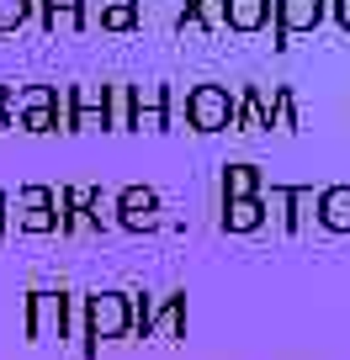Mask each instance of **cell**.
<instances>
[{
	"label": "cell",
	"instance_id": "cell-8",
	"mask_svg": "<svg viewBox=\"0 0 350 360\" xmlns=\"http://www.w3.org/2000/svg\"><path fill=\"white\" fill-rule=\"evenodd\" d=\"M324 22V0H276V32H318Z\"/></svg>",
	"mask_w": 350,
	"mask_h": 360
},
{
	"label": "cell",
	"instance_id": "cell-15",
	"mask_svg": "<svg viewBox=\"0 0 350 360\" xmlns=\"http://www.w3.org/2000/svg\"><path fill=\"white\" fill-rule=\"evenodd\" d=\"M265 191V180H260L255 165H223V202H234V196H260Z\"/></svg>",
	"mask_w": 350,
	"mask_h": 360
},
{
	"label": "cell",
	"instance_id": "cell-21",
	"mask_svg": "<svg viewBox=\"0 0 350 360\" xmlns=\"http://www.w3.org/2000/svg\"><path fill=\"white\" fill-rule=\"evenodd\" d=\"M271 127H282V133H297V101L292 90L276 85V106H271Z\"/></svg>",
	"mask_w": 350,
	"mask_h": 360
},
{
	"label": "cell",
	"instance_id": "cell-10",
	"mask_svg": "<svg viewBox=\"0 0 350 360\" xmlns=\"http://www.w3.org/2000/svg\"><path fill=\"white\" fill-rule=\"evenodd\" d=\"M32 11H43L48 32H80L85 27V0H32Z\"/></svg>",
	"mask_w": 350,
	"mask_h": 360
},
{
	"label": "cell",
	"instance_id": "cell-13",
	"mask_svg": "<svg viewBox=\"0 0 350 360\" xmlns=\"http://www.w3.org/2000/svg\"><path fill=\"white\" fill-rule=\"evenodd\" d=\"M318 217V191L313 186H287V233H303Z\"/></svg>",
	"mask_w": 350,
	"mask_h": 360
},
{
	"label": "cell",
	"instance_id": "cell-27",
	"mask_svg": "<svg viewBox=\"0 0 350 360\" xmlns=\"http://www.w3.org/2000/svg\"><path fill=\"white\" fill-rule=\"evenodd\" d=\"M0 112H11V85H0Z\"/></svg>",
	"mask_w": 350,
	"mask_h": 360
},
{
	"label": "cell",
	"instance_id": "cell-22",
	"mask_svg": "<svg viewBox=\"0 0 350 360\" xmlns=\"http://www.w3.org/2000/svg\"><path fill=\"white\" fill-rule=\"evenodd\" d=\"M27 16H32V0H0V32H16Z\"/></svg>",
	"mask_w": 350,
	"mask_h": 360
},
{
	"label": "cell",
	"instance_id": "cell-17",
	"mask_svg": "<svg viewBox=\"0 0 350 360\" xmlns=\"http://www.w3.org/2000/svg\"><path fill=\"white\" fill-rule=\"evenodd\" d=\"M181 27H192V32H223V0H192L181 11Z\"/></svg>",
	"mask_w": 350,
	"mask_h": 360
},
{
	"label": "cell",
	"instance_id": "cell-4",
	"mask_svg": "<svg viewBox=\"0 0 350 360\" xmlns=\"http://www.w3.org/2000/svg\"><path fill=\"white\" fill-rule=\"evenodd\" d=\"M112 202H117V228H127V233H154L159 228V196L149 186H123Z\"/></svg>",
	"mask_w": 350,
	"mask_h": 360
},
{
	"label": "cell",
	"instance_id": "cell-28",
	"mask_svg": "<svg viewBox=\"0 0 350 360\" xmlns=\"http://www.w3.org/2000/svg\"><path fill=\"white\" fill-rule=\"evenodd\" d=\"M6 127H11V112H0V133H6Z\"/></svg>",
	"mask_w": 350,
	"mask_h": 360
},
{
	"label": "cell",
	"instance_id": "cell-3",
	"mask_svg": "<svg viewBox=\"0 0 350 360\" xmlns=\"http://www.w3.org/2000/svg\"><path fill=\"white\" fill-rule=\"evenodd\" d=\"M27 339L32 345L64 339V292H54V286H32L27 292Z\"/></svg>",
	"mask_w": 350,
	"mask_h": 360
},
{
	"label": "cell",
	"instance_id": "cell-11",
	"mask_svg": "<svg viewBox=\"0 0 350 360\" xmlns=\"http://www.w3.org/2000/svg\"><path fill=\"white\" fill-rule=\"evenodd\" d=\"M260 228H265L260 196H234V202H223V233H260Z\"/></svg>",
	"mask_w": 350,
	"mask_h": 360
},
{
	"label": "cell",
	"instance_id": "cell-25",
	"mask_svg": "<svg viewBox=\"0 0 350 360\" xmlns=\"http://www.w3.org/2000/svg\"><path fill=\"white\" fill-rule=\"evenodd\" d=\"M48 202H54L48 186H22V196H16V207H48Z\"/></svg>",
	"mask_w": 350,
	"mask_h": 360
},
{
	"label": "cell",
	"instance_id": "cell-24",
	"mask_svg": "<svg viewBox=\"0 0 350 360\" xmlns=\"http://www.w3.org/2000/svg\"><path fill=\"white\" fill-rule=\"evenodd\" d=\"M165 122H170V112H133L127 127H138V133H165Z\"/></svg>",
	"mask_w": 350,
	"mask_h": 360
},
{
	"label": "cell",
	"instance_id": "cell-6",
	"mask_svg": "<svg viewBox=\"0 0 350 360\" xmlns=\"http://www.w3.org/2000/svg\"><path fill=\"white\" fill-rule=\"evenodd\" d=\"M271 106H276V85H249V96L234 106V133H260V127H271Z\"/></svg>",
	"mask_w": 350,
	"mask_h": 360
},
{
	"label": "cell",
	"instance_id": "cell-29",
	"mask_svg": "<svg viewBox=\"0 0 350 360\" xmlns=\"http://www.w3.org/2000/svg\"><path fill=\"white\" fill-rule=\"evenodd\" d=\"M0 228H6V196H0Z\"/></svg>",
	"mask_w": 350,
	"mask_h": 360
},
{
	"label": "cell",
	"instance_id": "cell-23",
	"mask_svg": "<svg viewBox=\"0 0 350 360\" xmlns=\"http://www.w3.org/2000/svg\"><path fill=\"white\" fill-rule=\"evenodd\" d=\"M16 122H22L27 133H58V117L54 112H22Z\"/></svg>",
	"mask_w": 350,
	"mask_h": 360
},
{
	"label": "cell",
	"instance_id": "cell-18",
	"mask_svg": "<svg viewBox=\"0 0 350 360\" xmlns=\"http://www.w3.org/2000/svg\"><path fill=\"white\" fill-rule=\"evenodd\" d=\"M16 228L22 233H58V202H48V207H16Z\"/></svg>",
	"mask_w": 350,
	"mask_h": 360
},
{
	"label": "cell",
	"instance_id": "cell-16",
	"mask_svg": "<svg viewBox=\"0 0 350 360\" xmlns=\"http://www.w3.org/2000/svg\"><path fill=\"white\" fill-rule=\"evenodd\" d=\"M101 117H106V127H112V133H127V122H133V90H127V85H106Z\"/></svg>",
	"mask_w": 350,
	"mask_h": 360
},
{
	"label": "cell",
	"instance_id": "cell-7",
	"mask_svg": "<svg viewBox=\"0 0 350 360\" xmlns=\"http://www.w3.org/2000/svg\"><path fill=\"white\" fill-rule=\"evenodd\" d=\"M276 0H223V32H260L271 27Z\"/></svg>",
	"mask_w": 350,
	"mask_h": 360
},
{
	"label": "cell",
	"instance_id": "cell-20",
	"mask_svg": "<svg viewBox=\"0 0 350 360\" xmlns=\"http://www.w3.org/2000/svg\"><path fill=\"white\" fill-rule=\"evenodd\" d=\"M149 318H154V302L144 292H127V334L149 339Z\"/></svg>",
	"mask_w": 350,
	"mask_h": 360
},
{
	"label": "cell",
	"instance_id": "cell-5",
	"mask_svg": "<svg viewBox=\"0 0 350 360\" xmlns=\"http://www.w3.org/2000/svg\"><path fill=\"white\" fill-rule=\"evenodd\" d=\"M101 101H106V85H69V133H101L106 127Z\"/></svg>",
	"mask_w": 350,
	"mask_h": 360
},
{
	"label": "cell",
	"instance_id": "cell-2",
	"mask_svg": "<svg viewBox=\"0 0 350 360\" xmlns=\"http://www.w3.org/2000/svg\"><path fill=\"white\" fill-rule=\"evenodd\" d=\"M234 90L228 85H196L186 90V122L192 133H234Z\"/></svg>",
	"mask_w": 350,
	"mask_h": 360
},
{
	"label": "cell",
	"instance_id": "cell-1",
	"mask_svg": "<svg viewBox=\"0 0 350 360\" xmlns=\"http://www.w3.org/2000/svg\"><path fill=\"white\" fill-rule=\"evenodd\" d=\"M106 339H127V292H91L85 297V349L80 355L96 360Z\"/></svg>",
	"mask_w": 350,
	"mask_h": 360
},
{
	"label": "cell",
	"instance_id": "cell-19",
	"mask_svg": "<svg viewBox=\"0 0 350 360\" xmlns=\"http://www.w3.org/2000/svg\"><path fill=\"white\" fill-rule=\"evenodd\" d=\"M133 90V112H170V85L149 79V85H127Z\"/></svg>",
	"mask_w": 350,
	"mask_h": 360
},
{
	"label": "cell",
	"instance_id": "cell-12",
	"mask_svg": "<svg viewBox=\"0 0 350 360\" xmlns=\"http://www.w3.org/2000/svg\"><path fill=\"white\" fill-rule=\"evenodd\" d=\"M318 223H324L329 233H350V186L318 191Z\"/></svg>",
	"mask_w": 350,
	"mask_h": 360
},
{
	"label": "cell",
	"instance_id": "cell-9",
	"mask_svg": "<svg viewBox=\"0 0 350 360\" xmlns=\"http://www.w3.org/2000/svg\"><path fill=\"white\" fill-rule=\"evenodd\" d=\"M149 339H165V345L186 339V292L165 297V302L154 307V318H149Z\"/></svg>",
	"mask_w": 350,
	"mask_h": 360
},
{
	"label": "cell",
	"instance_id": "cell-14",
	"mask_svg": "<svg viewBox=\"0 0 350 360\" xmlns=\"http://www.w3.org/2000/svg\"><path fill=\"white\" fill-rule=\"evenodd\" d=\"M96 16H101V32H133L138 27V0H96Z\"/></svg>",
	"mask_w": 350,
	"mask_h": 360
},
{
	"label": "cell",
	"instance_id": "cell-26",
	"mask_svg": "<svg viewBox=\"0 0 350 360\" xmlns=\"http://www.w3.org/2000/svg\"><path fill=\"white\" fill-rule=\"evenodd\" d=\"M335 22H339V27L350 32V0H335Z\"/></svg>",
	"mask_w": 350,
	"mask_h": 360
}]
</instances>
